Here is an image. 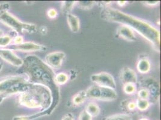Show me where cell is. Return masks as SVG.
<instances>
[{
	"label": "cell",
	"mask_w": 161,
	"mask_h": 120,
	"mask_svg": "<svg viewBox=\"0 0 161 120\" xmlns=\"http://www.w3.org/2000/svg\"><path fill=\"white\" fill-rule=\"evenodd\" d=\"M10 6L8 3L0 4V18L5 13L7 12Z\"/></svg>",
	"instance_id": "f1b7e54d"
},
{
	"label": "cell",
	"mask_w": 161,
	"mask_h": 120,
	"mask_svg": "<svg viewBox=\"0 0 161 120\" xmlns=\"http://www.w3.org/2000/svg\"><path fill=\"white\" fill-rule=\"evenodd\" d=\"M17 73L25 74L29 82L47 87L53 97L51 106L47 110L51 115L57 107L60 100V87L55 82L54 70L36 55H28L23 60V64Z\"/></svg>",
	"instance_id": "6da1fadb"
},
{
	"label": "cell",
	"mask_w": 161,
	"mask_h": 120,
	"mask_svg": "<svg viewBox=\"0 0 161 120\" xmlns=\"http://www.w3.org/2000/svg\"><path fill=\"white\" fill-rule=\"evenodd\" d=\"M2 67H3V66H2V64L0 63V71H1V68H2Z\"/></svg>",
	"instance_id": "74e56055"
},
{
	"label": "cell",
	"mask_w": 161,
	"mask_h": 120,
	"mask_svg": "<svg viewBox=\"0 0 161 120\" xmlns=\"http://www.w3.org/2000/svg\"><path fill=\"white\" fill-rule=\"evenodd\" d=\"M139 120H149L147 118H142L141 119H140Z\"/></svg>",
	"instance_id": "8d00e7d4"
},
{
	"label": "cell",
	"mask_w": 161,
	"mask_h": 120,
	"mask_svg": "<svg viewBox=\"0 0 161 120\" xmlns=\"http://www.w3.org/2000/svg\"><path fill=\"white\" fill-rule=\"evenodd\" d=\"M117 3L120 7H124L126 5L127 1H118L117 2Z\"/></svg>",
	"instance_id": "e575fe53"
},
{
	"label": "cell",
	"mask_w": 161,
	"mask_h": 120,
	"mask_svg": "<svg viewBox=\"0 0 161 120\" xmlns=\"http://www.w3.org/2000/svg\"><path fill=\"white\" fill-rule=\"evenodd\" d=\"M76 4V1H62L61 9L64 14H70L72 10H73L75 4Z\"/></svg>",
	"instance_id": "ffe728a7"
},
{
	"label": "cell",
	"mask_w": 161,
	"mask_h": 120,
	"mask_svg": "<svg viewBox=\"0 0 161 120\" xmlns=\"http://www.w3.org/2000/svg\"><path fill=\"white\" fill-rule=\"evenodd\" d=\"M138 99L148 100L150 95L147 90H146L145 88H141L138 92Z\"/></svg>",
	"instance_id": "4316f807"
},
{
	"label": "cell",
	"mask_w": 161,
	"mask_h": 120,
	"mask_svg": "<svg viewBox=\"0 0 161 120\" xmlns=\"http://www.w3.org/2000/svg\"><path fill=\"white\" fill-rule=\"evenodd\" d=\"M54 79L57 85H63L67 84V82L69 80V76L68 74L64 72H60L55 75Z\"/></svg>",
	"instance_id": "d6986e66"
},
{
	"label": "cell",
	"mask_w": 161,
	"mask_h": 120,
	"mask_svg": "<svg viewBox=\"0 0 161 120\" xmlns=\"http://www.w3.org/2000/svg\"><path fill=\"white\" fill-rule=\"evenodd\" d=\"M91 80L96 85L115 90L117 88L114 77L107 72L93 74L90 77Z\"/></svg>",
	"instance_id": "ba28073f"
},
{
	"label": "cell",
	"mask_w": 161,
	"mask_h": 120,
	"mask_svg": "<svg viewBox=\"0 0 161 120\" xmlns=\"http://www.w3.org/2000/svg\"><path fill=\"white\" fill-rule=\"evenodd\" d=\"M48 111L46 110L44 111H40L37 113H34L31 115H22V116H16L14 117L12 120H34L37 118H39L42 117L49 115Z\"/></svg>",
	"instance_id": "2e32d148"
},
{
	"label": "cell",
	"mask_w": 161,
	"mask_h": 120,
	"mask_svg": "<svg viewBox=\"0 0 161 120\" xmlns=\"http://www.w3.org/2000/svg\"><path fill=\"white\" fill-rule=\"evenodd\" d=\"M39 31H40V33L41 34L45 35V34H47V27H45V26H42V27H40Z\"/></svg>",
	"instance_id": "836d02e7"
},
{
	"label": "cell",
	"mask_w": 161,
	"mask_h": 120,
	"mask_svg": "<svg viewBox=\"0 0 161 120\" xmlns=\"http://www.w3.org/2000/svg\"><path fill=\"white\" fill-rule=\"evenodd\" d=\"M120 79L121 82L123 84H136L138 79L137 75L134 70L129 68L125 67L123 68L121 70Z\"/></svg>",
	"instance_id": "7c38bea8"
},
{
	"label": "cell",
	"mask_w": 161,
	"mask_h": 120,
	"mask_svg": "<svg viewBox=\"0 0 161 120\" xmlns=\"http://www.w3.org/2000/svg\"><path fill=\"white\" fill-rule=\"evenodd\" d=\"M140 86L142 88L147 90L150 95L148 101L150 103H155L159 100L161 89L160 85L157 80L152 78H146L140 82Z\"/></svg>",
	"instance_id": "52a82bcc"
},
{
	"label": "cell",
	"mask_w": 161,
	"mask_h": 120,
	"mask_svg": "<svg viewBox=\"0 0 161 120\" xmlns=\"http://www.w3.org/2000/svg\"><path fill=\"white\" fill-rule=\"evenodd\" d=\"M0 21L18 34H32L37 31V26L30 23L23 22L8 12L1 18Z\"/></svg>",
	"instance_id": "5b68a950"
},
{
	"label": "cell",
	"mask_w": 161,
	"mask_h": 120,
	"mask_svg": "<svg viewBox=\"0 0 161 120\" xmlns=\"http://www.w3.org/2000/svg\"><path fill=\"white\" fill-rule=\"evenodd\" d=\"M61 120H75L74 116L72 113H67L65 114Z\"/></svg>",
	"instance_id": "d6a6232c"
},
{
	"label": "cell",
	"mask_w": 161,
	"mask_h": 120,
	"mask_svg": "<svg viewBox=\"0 0 161 120\" xmlns=\"http://www.w3.org/2000/svg\"><path fill=\"white\" fill-rule=\"evenodd\" d=\"M87 99L86 91H80L75 94L72 97V103L74 106H79L82 105Z\"/></svg>",
	"instance_id": "e0dca14e"
},
{
	"label": "cell",
	"mask_w": 161,
	"mask_h": 120,
	"mask_svg": "<svg viewBox=\"0 0 161 120\" xmlns=\"http://www.w3.org/2000/svg\"><path fill=\"white\" fill-rule=\"evenodd\" d=\"M0 58L15 67H20L23 64V60L14 53V51L8 48L0 49Z\"/></svg>",
	"instance_id": "8fae6325"
},
{
	"label": "cell",
	"mask_w": 161,
	"mask_h": 120,
	"mask_svg": "<svg viewBox=\"0 0 161 120\" xmlns=\"http://www.w3.org/2000/svg\"><path fill=\"white\" fill-rule=\"evenodd\" d=\"M84 110L92 117H96L101 113L100 107L94 102L88 103L86 106Z\"/></svg>",
	"instance_id": "ac0fdd59"
},
{
	"label": "cell",
	"mask_w": 161,
	"mask_h": 120,
	"mask_svg": "<svg viewBox=\"0 0 161 120\" xmlns=\"http://www.w3.org/2000/svg\"><path fill=\"white\" fill-rule=\"evenodd\" d=\"M31 83L20 76H12L0 81V104L6 98L16 94L25 92Z\"/></svg>",
	"instance_id": "277c9868"
},
{
	"label": "cell",
	"mask_w": 161,
	"mask_h": 120,
	"mask_svg": "<svg viewBox=\"0 0 161 120\" xmlns=\"http://www.w3.org/2000/svg\"><path fill=\"white\" fill-rule=\"evenodd\" d=\"M136 109L140 111H146L150 106V103L148 100H143L141 99H137L136 100Z\"/></svg>",
	"instance_id": "7402d4cb"
},
{
	"label": "cell",
	"mask_w": 161,
	"mask_h": 120,
	"mask_svg": "<svg viewBox=\"0 0 161 120\" xmlns=\"http://www.w3.org/2000/svg\"><path fill=\"white\" fill-rule=\"evenodd\" d=\"M67 24L70 31L74 33H76L80 31V18L72 14H67Z\"/></svg>",
	"instance_id": "5bb4252c"
},
{
	"label": "cell",
	"mask_w": 161,
	"mask_h": 120,
	"mask_svg": "<svg viewBox=\"0 0 161 120\" xmlns=\"http://www.w3.org/2000/svg\"><path fill=\"white\" fill-rule=\"evenodd\" d=\"M137 91V87L134 84H127L123 85V91L126 94L133 95L136 93Z\"/></svg>",
	"instance_id": "d4e9b609"
},
{
	"label": "cell",
	"mask_w": 161,
	"mask_h": 120,
	"mask_svg": "<svg viewBox=\"0 0 161 120\" xmlns=\"http://www.w3.org/2000/svg\"><path fill=\"white\" fill-rule=\"evenodd\" d=\"M66 57V53L61 51H55L48 53L45 57V63L53 69H58L62 66Z\"/></svg>",
	"instance_id": "30bf717a"
},
{
	"label": "cell",
	"mask_w": 161,
	"mask_h": 120,
	"mask_svg": "<svg viewBox=\"0 0 161 120\" xmlns=\"http://www.w3.org/2000/svg\"><path fill=\"white\" fill-rule=\"evenodd\" d=\"M136 69L140 74H148L151 69L150 61L146 58H141L137 63Z\"/></svg>",
	"instance_id": "9a60e30c"
},
{
	"label": "cell",
	"mask_w": 161,
	"mask_h": 120,
	"mask_svg": "<svg viewBox=\"0 0 161 120\" xmlns=\"http://www.w3.org/2000/svg\"><path fill=\"white\" fill-rule=\"evenodd\" d=\"M13 42H14L13 45H19V44L24 43V39H23L22 36L18 35L14 37V39L13 40Z\"/></svg>",
	"instance_id": "4dcf8cb0"
},
{
	"label": "cell",
	"mask_w": 161,
	"mask_h": 120,
	"mask_svg": "<svg viewBox=\"0 0 161 120\" xmlns=\"http://www.w3.org/2000/svg\"><path fill=\"white\" fill-rule=\"evenodd\" d=\"M86 91L87 99L91 100L113 101L117 97V93L115 90L97 85L88 87Z\"/></svg>",
	"instance_id": "8992f818"
},
{
	"label": "cell",
	"mask_w": 161,
	"mask_h": 120,
	"mask_svg": "<svg viewBox=\"0 0 161 120\" xmlns=\"http://www.w3.org/2000/svg\"><path fill=\"white\" fill-rule=\"evenodd\" d=\"M47 15L49 18L54 19L57 17L58 12L55 8H51L47 10Z\"/></svg>",
	"instance_id": "f546056e"
},
{
	"label": "cell",
	"mask_w": 161,
	"mask_h": 120,
	"mask_svg": "<svg viewBox=\"0 0 161 120\" xmlns=\"http://www.w3.org/2000/svg\"><path fill=\"white\" fill-rule=\"evenodd\" d=\"M12 41V37L8 35H4L0 37V47H7L10 45Z\"/></svg>",
	"instance_id": "484cf974"
},
{
	"label": "cell",
	"mask_w": 161,
	"mask_h": 120,
	"mask_svg": "<svg viewBox=\"0 0 161 120\" xmlns=\"http://www.w3.org/2000/svg\"><path fill=\"white\" fill-rule=\"evenodd\" d=\"M104 120H133V119L129 114L117 113L107 117Z\"/></svg>",
	"instance_id": "44dd1931"
},
{
	"label": "cell",
	"mask_w": 161,
	"mask_h": 120,
	"mask_svg": "<svg viewBox=\"0 0 161 120\" xmlns=\"http://www.w3.org/2000/svg\"><path fill=\"white\" fill-rule=\"evenodd\" d=\"M101 17L104 20L119 23L130 28L150 43L156 51H160V31L149 22L109 7L103 8L101 12Z\"/></svg>",
	"instance_id": "7a4b0ae2"
},
{
	"label": "cell",
	"mask_w": 161,
	"mask_h": 120,
	"mask_svg": "<svg viewBox=\"0 0 161 120\" xmlns=\"http://www.w3.org/2000/svg\"><path fill=\"white\" fill-rule=\"evenodd\" d=\"M116 35L121 39L129 41H135L136 40L134 30L126 25H121L119 27L116 31Z\"/></svg>",
	"instance_id": "4fadbf2b"
},
{
	"label": "cell",
	"mask_w": 161,
	"mask_h": 120,
	"mask_svg": "<svg viewBox=\"0 0 161 120\" xmlns=\"http://www.w3.org/2000/svg\"><path fill=\"white\" fill-rule=\"evenodd\" d=\"M18 102L22 106L44 111L51 106L53 97L47 87L40 84H31L25 92L19 94Z\"/></svg>",
	"instance_id": "3957f363"
},
{
	"label": "cell",
	"mask_w": 161,
	"mask_h": 120,
	"mask_svg": "<svg viewBox=\"0 0 161 120\" xmlns=\"http://www.w3.org/2000/svg\"><path fill=\"white\" fill-rule=\"evenodd\" d=\"M121 103L122 104V107H124L127 111L132 112L136 109V101L134 100H124L123 101L121 102Z\"/></svg>",
	"instance_id": "603a6c76"
},
{
	"label": "cell",
	"mask_w": 161,
	"mask_h": 120,
	"mask_svg": "<svg viewBox=\"0 0 161 120\" xmlns=\"http://www.w3.org/2000/svg\"><path fill=\"white\" fill-rule=\"evenodd\" d=\"M94 1H76L78 6L83 10H89L91 9L95 4Z\"/></svg>",
	"instance_id": "cb8c5ba5"
},
{
	"label": "cell",
	"mask_w": 161,
	"mask_h": 120,
	"mask_svg": "<svg viewBox=\"0 0 161 120\" xmlns=\"http://www.w3.org/2000/svg\"><path fill=\"white\" fill-rule=\"evenodd\" d=\"M8 49H11L14 51L22 52H33L44 51L47 49V47L32 41H28L24 42L19 45H11L8 47Z\"/></svg>",
	"instance_id": "9c48e42d"
},
{
	"label": "cell",
	"mask_w": 161,
	"mask_h": 120,
	"mask_svg": "<svg viewBox=\"0 0 161 120\" xmlns=\"http://www.w3.org/2000/svg\"><path fill=\"white\" fill-rule=\"evenodd\" d=\"M146 5L148 6H155L160 3L159 1H143Z\"/></svg>",
	"instance_id": "1f68e13d"
},
{
	"label": "cell",
	"mask_w": 161,
	"mask_h": 120,
	"mask_svg": "<svg viewBox=\"0 0 161 120\" xmlns=\"http://www.w3.org/2000/svg\"><path fill=\"white\" fill-rule=\"evenodd\" d=\"M78 120H93V117L90 115L85 110H83L79 115Z\"/></svg>",
	"instance_id": "83f0119b"
},
{
	"label": "cell",
	"mask_w": 161,
	"mask_h": 120,
	"mask_svg": "<svg viewBox=\"0 0 161 120\" xmlns=\"http://www.w3.org/2000/svg\"><path fill=\"white\" fill-rule=\"evenodd\" d=\"M3 35H4V32L3 31V30H0V37H2V36H3Z\"/></svg>",
	"instance_id": "d590c367"
}]
</instances>
